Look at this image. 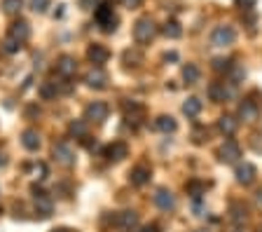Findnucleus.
I'll return each mask as SVG.
<instances>
[{"label":"nucleus","mask_w":262,"mask_h":232,"mask_svg":"<svg viewBox=\"0 0 262 232\" xmlns=\"http://www.w3.org/2000/svg\"><path fill=\"white\" fill-rule=\"evenodd\" d=\"M94 19L101 26L103 33H115L117 31V17H115L113 7L108 5V3H101V5L94 7Z\"/></svg>","instance_id":"nucleus-1"},{"label":"nucleus","mask_w":262,"mask_h":232,"mask_svg":"<svg viewBox=\"0 0 262 232\" xmlns=\"http://www.w3.org/2000/svg\"><path fill=\"white\" fill-rule=\"evenodd\" d=\"M157 35V26H155V21L150 19V17H143V19L136 21V26H134V40L138 42V45H148L152 38Z\"/></svg>","instance_id":"nucleus-2"},{"label":"nucleus","mask_w":262,"mask_h":232,"mask_svg":"<svg viewBox=\"0 0 262 232\" xmlns=\"http://www.w3.org/2000/svg\"><path fill=\"white\" fill-rule=\"evenodd\" d=\"M108 113H110V106H108L106 101H94L84 108V120H87V122L101 124L108 120Z\"/></svg>","instance_id":"nucleus-3"},{"label":"nucleus","mask_w":262,"mask_h":232,"mask_svg":"<svg viewBox=\"0 0 262 232\" xmlns=\"http://www.w3.org/2000/svg\"><path fill=\"white\" fill-rule=\"evenodd\" d=\"M52 155H54V160H56L61 167H73V164H75V150L66 143V141H59V143H54Z\"/></svg>","instance_id":"nucleus-4"},{"label":"nucleus","mask_w":262,"mask_h":232,"mask_svg":"<svg viewBox=\"0 0 262 232\" xmlns=\"http://www.w3.org/2000/svg\"><path fill=\"white\" fill-rule=\"evenodd\" d=\"M234 40H236V33L232 26H218L211 33V42L215 47H229V45H234Z\"/></svg>","instance_id":"nucleus-5"},{"label":"nucleus","mask_w":262,"mask_h":232,"mask_svg":"<svg viewBox=\"0 0 262 232\" xmlns=\"http://www.w3.org/2000/svg\"><path fill=\"white\" fill-rule=\"evenodd\" d=\"M218 157H220V162L225 164H234L239 157H241V148H239V143H234V141H225V143L220 145V150H218Z\"/></svg>","instance_id":"nucleus-6"},{"label":"nucleus","mask_w":262,"mask_h":232,"mask_svg":"<svg viewBox=\"0 0 262 232\" xmlns=\"http://www.w3.org/2000/svg\"><path fill=\"white\" fill-rule=\"evenodd\" d=\"M87 59L94 63V66H99V68H101V63H106L108 59H110V52H108L106 45H99V42H94V45H89V49H87Z\"/></svg>","instance_id":"nucleus-7"},{"label":"nucleus","mask_w":262,"mask_h":232,"mask_svg":"<svg viewBox=\"0 0 262 232\" xmlns=\"http://www.w3.org/2000/svg\"><path fill=\"white\" fill-rule=\"evenodd\" d=\"M7 38H12V40H17V42H24L31 38V26H28L24 19H19V21H12V26H10V35Z\"/></svg>","instance_id":"nucleus-8"},{"label":"nucleus","mask_w":262,"mask_h":232,"mask_svg":"<svg viewBox=\"0 0 262 232\" xmlns=\"http://www.w3.org/2000/svg\"><path fill=\"white\" fill-rule=\"evenodd\" d=\"M113 223L122 230H134L138 225V213L136 211H120L113 216Z\"/></svg>","instance_id":"nucleus-9"},{"label":"nucleus","mask_w":262,"mask_h":232,"mask_svg":"<svg viewBox=\"0 0 262 232\" xmlns=\"http://www.w3.org/2000/svg\"><path fill=\"white\" fill-rule=\"evenodd\" d=\"M56 73H59L61 78H66V80L68 78H73L75 73H77V61L68 54L59 56V61H56Z\"/></svg>","instance_id":"nucleus-10"},{"label":"nucleus","mask_w":262,"mask_h":232,"mask_svg":"<svg viewBox=\"0 0 262 232\" xmlns=\"http://www.w3.org/2000/svg\"><path fill=\"white\" fill-rule=\"evenodd\" d=\"M234 176H236V181H239L241 185H250L253 181H255V176H257V169L250 162H243V164H239V167H236Z\"/></svg>","instance_id":"nucleus-11"},{"label":"nucleus","mask_w":262,"mask_h":232,"mask_svg":"<svg viewBox=\"0 0 262 232\" xmlns=\"http://www.w3.org/2000/svg\"><path fill=\"white\" fill-rule=\"evenodd\" d=\"M129 181H131V185H136V188L145 185L150 181V167L148 164H136L134 169L129 171Z\"/></svg>","instance_id":"nucleus-12"},{"label":"nucleus","mask_w":262,"mask_h":232,"mask_svg":"<svg viewBox=\"0 0 262 232\" xmlns=\"http://www.w3.org/2000/svg\"><path fill=\"white\" fill-rule=\"evenodd\" d=\"M84 82H87V87H92V89H106L108 75L96 66V68H92L87 75H84Z\"/></svg>","instance_id":"nucleus-13"},{"label":"nucleus","mask_w":262,"mask_h":232,"mask_svg":"<svg viewBox=\"0 0 262 232\" xmlns=\"http://www.w3.org/2000/svg\"><path fill=\"white\" fill-rule=\"evenodd\" d=\"M127 155H129V145L124 143V141H115V143H110L106 148V157L110 162H120V160H124Z\"/></svg>","instance_id":"nucleus-14"},{"label":"nucleus","mask_w":262,"mask_h":232,"mask_svg":"<svg viewBox=\"0 0 262 232\" xmlns=\"http://www.w3.org/2000/svg\"><path fill=\"white\" fill-rule=\"evenodd\" d=\"M257 115H260V106L250 99H243V103L239 106V117L246 122H253V120H257Z\"/></svg>","instance_id":"nucleus-15"},{"label":"nucleus","mask_w":262,"mask_h":232,"mask_svg":"<svg viewBox=\"0 0 262 232\" xmlns=\"http://www.w3.org/2000/svg\"><path fill=\"white\" fill-rule=\"evenodd\" d=\"M206 92H209V99L211 101H215V103L225 101V99L232 94V89H227V82H211Z\"/></svg>","instance_id":"nucleus-16"},{"label":"nucleus","mask_w":262,"mask_h":232,"mask_svg":"<svg viewBox=\"0 0 262 232\" xmlns=\"http://www.w3.org/2000/svg\"><path fill=\"white\" fill-rule=\"evenodd\" d=\"M155 204L159 206L161 211H171V209L176 206L173 192H171V190H164V188H161V190H157V192H155Z\"/></svg>","instance_id":"nucleus-17"},{"label":"nucleus","mask_w":262,"mask_h":232,"mask_svg":"<svg viewBox=\"0 0 262 232\" xmlns=\"http://www.w3.org/2000/svg\"><path fill=\"white\" fill-rule=\"evenodd\" d=\"M21 143H24L26 150L35 152L38 148H40V136H38V131H35V129H26L24 134H21Z\"/></svg>","instance_id":"nucleus-18"},{"label":"nucleus","mask_w":262,"mask_h":232,"mask_svg":"<svg viewBox=\"0 0 262 232\" xmlns=\"http://www.w3.org/2000/svg\"><path fill=\"white\" fill-rule=\"evenodd\" d=\"M202 108H204V103L199 101L197 96H190L188 101L183 103V113H185L188 117H197L199 113H202Z\"/></svg>","instance_id":"nucleus-19"},{"label":"nucleus","mask_w":262,"mask_h":232,"mask_svg":"<svg viewBox=\"0 0 262 232\" xmlns=\"http://www.w3.org/2000/svg\"><path fill=\"white\" fill-rule=\"evenodd\" d=\"M236 127H239V120H234L232 115H222L220 120H218V129H220L222 134H227V136L234 134Z\"/></svg>","instance_id":"nucleus-20"},{"label":"nucleus","mask_w":262,"mask_h":232,"mask_svg":"<svg viewBox=\"0 0 262 232\" xmlns=\"http://www.w3.org/2000/svg\"><path fill=\"white\" fill-rule=\"evenodd\" d=\"M155 127H157L159 131H164V134H173L178 124H176V120H173L171 115H159V117L155 120Z\"/></svg>","instance_id":"nucleus-21"},{"label":"nucleus","mask_w":262,"mask_h":232,"mask_svg":"<svg viewBox=\"0 0 262 232\" xmlns=\"http://www.w3.org/2000/svg\"><path fill=\"white\" fill-rule=\"evenodd\" d=\"M161 33L166 35V38H171V40H176V38H181V35H183V28H181L178 21H166L164 28H161Z\"/></svg>","instance_id":"nucleus-22"},{"label":"nucleus","mask_w":262,"mask_h":232,"mask_svg":"<svg viewBox=\"0 0 262 232\" xmlns=\"http://www.w3.org/2000/svg\"><path fill=\"white\" fill-rule=\"evenodd\" d=\"M199 68H197L195 63H188V66H183V80L188 82V85H195L197 80H199Z\"/></svg>","instance_id":"nucleus-23"},{"label":"nucleus","mask_w":262,"mask_h":232,"mask_svg":"<svg viewBox=\"0 0 262 232\" xmlns=\"http://www.w3.org/2000/svg\"><path fill=\"white\" fill-rule=\"evenodd\" d=\"M56 94H59V87H56V82H42V85H40V96L45 99V101L54 99Z\"/></svg>","instance_id":"nucleus-24"},{"label":"nucleus","mask_w":262,"mask_h":232,"mask_svg":"<svg viewBox=\"0 0 262 232\" xmlns=\"http://www.w3.org/2000/svg\"><path fill=\"white\" fill-rule=\"evenodd\" d=\"M185 190H188V195H192V197H199V195H204V190H206V183H204V181H190V183L185 185Z\"/></svg>","instance_id":"nucleus-25"},{"label":"nucleus","mask_w":262,"mask_h":232,"mask_svg":"<svg viewBox=\"0 0 262 232\" xmlns=\"http://www.w3.org/2000/svg\"><path fill=\"white\" fill-rule=\"evenodd\" d=\"M68 131H70V136H77V138H87V124L84 122H70V127H68Z\"/></svg>","instance_id":"nucleus-26"},{"label":"nucleus","mask_w":262,"mask_h":232,"mask_svg":"<svg viewBox=\"0 0 262 232\" xmlns=\"http://www.w3.org/2000/svg\"><path fill=\"white\" fill-rule=\"evenodd\" d=\"M243 78H246L243 66H232V68H229V85H239Z\"/></svg>","instance_id":"nucleus-27"},{"label":"nucleus","mask_w":262,"mask_h":232,"mask_svg":"<svg viewBox=\"0 0 262 232\" xmlns=\"http://www.w3.org/2000/svg\"><path fill=\"white\" fill-rule=\"evenodd\" d=\"M24 0H3V12L5 14H17L21 10Z\"/></svg>","instance_id":"nucleus-28"},{"label":"nucleus","mask_w":262,"mask_h":232,"mask_svg":"<svg viewBox=\"0 0 262 232\" xmlns=\"http://www.w3.org/2000/svg\"><path fill=\"white\" fill-rule=\"evenodd\" d=\"M141 61H143L141 52H131V49H127V52H124V63H127V66H138Z\"/></svg>","instance_id":"nucleus-29"},{"label":"nucleus","mask_w":262,"mask_h":232,"mask_svg":"<svg viewBox=\"0 0 262 232\" xmlns=\"http://www.w3.org/2000/svg\"><path fill=\"white\" fill-rule=\"evenodd\" d=\"M232 218L236 220V223H241V220H246V206H241V204H232Z\"/></svg>","instance_id":"nucleus-30"},{"label":"nucleus","mask_w":262,"mask_h":232,"mask_svg":"<svg viewBox=\"0 0 262 232\" xmlns=\"http://www.w3.org/2000/svg\"><path fill=\"white\" fill-rule=\"evenodd\" d=\"M3 49H5L7 54H17L21 49V42H17V40H12V38H7L5 42H3Z\"/></svg>","instance_id":"nucleus-31"},{"label":"nucleus","mask_w":262,"mask_h":232,"mask_svg":"<svg viewBox=\"0 0 262 232\" xmlns=\"http://www.w3.org/2000/svg\"><path fill=\"white\" fill-rule=\"evenodd\" d=\"M52 0H31V7H33L35 12H47V7Z\"/></svg>","instance_id":"nucleus-32"},{"label":"nucleus","mask_w":262,"mask_h":232,"mask_svg":"<svg viewBox=\"0 0 262 232\" xmlns=\"http://www.w3.org/2000/svg\"><path fill=\"white\" fill-rule=\"evenodd\" d=\"M213 68L215 70H229L232 68V61H229V59H213Z\"/></svg>","instance_id":"nucleus-33"},{"label":"nucleus","mask_w":262,"mask_h":232,"mask_svg":"<svg viewBox=\"0 0 262 232\" xmlns=\"http://www.w3.org/2000/svg\"><path fill=\"white\" fill-rule=\"evenodd\" d=\"M234 3H236V7H241V10H250L257 0H234Z\"/></svg>","instance_id":"nucleus-34"},{"label":"nucleus","mask_w":262,"mask_h":232,"mask_svg":"<svg viewBox=\"0 0 262 232\" xmlns=\"http://www.w3.org/2000/svg\"><path fill=\"white\" fill-rule=\"evenodd\" d=\"M122 5L129 7V10H136V7L143 5V0H122Z\"/></svg>","instance_id":"nucleus-35"},{"label":"nucleus","mask_w":262,"mask_h":232,"mask_svg":"<svg viewBox=\"0 0 262 232\" xmlns=\"http://www.w3.org/2000/svg\"><path fill=\"white\" fill-rule=\"evenodd\" d=\"M253 148H255L257 152H262V136H260V134H255V136H253Z\"/></svg>","instance_id":"nucleus-36"},{"label":"nucleus","mask_w":262,"mask_h":232,"mask_svg":"<svg viewBox=\"0 0 262 232\" xmlns=\"http://www.w3.org/2000/svg\"><path fill=\"white\" fill-rule=\"evenodd\" d=\"M80 5H82V10H94L96 0H80Z\"/></svg>","instance_id":"nucleus-37"},{"label":"nucleus","mask_w":262,"mask_h":232,"mask_svg":"<svg viewBox=\"0 0 262 232\" xmlns=\"http://www.w3.org/2000/svg\"><path fill=\"white\" fill-rule=\"evenodd\" d=\"M138 232H159V225L157 223H150V225H145V227H141Z\"/></svg>","instance_id":"nucleus-38"},{"label":"nucleus","mask_w":262,"mask_h":232,"mask_svg":"<svg viewBox=\"0 0 262 232\" xmlns=\"http://www.w3.org/2000/svg\"><path fill=\"white\" fill-rule=\"evenodd\" d=\"M38 113H40V108H38V106H28V108H26V115H28V117L38 115Z\"/></svg>","instance_id":"nucleus-39"},{"label":"nucleus","mask_w":262,"mask_h":232,"mask_svg":"<svg viewBox=\"0 0 262 232\" xmlns=\"http://www.w3.org/2000/svg\"><path fill=\"white\" fill-rule=\"evenodd\" d=\"M164 59H166V61H178V54H176V52H168Z\"/></svg>","instance_id":"nucleus-40"},{"label":"nucleus","mask_w":262,"mask_h":232,"mask_svg":"<svg viewBox=\"0 0 262 232\" xmlns=\"http://www.w3.org/2000/svg\"><path fill=\"white\" fill-rule=\"evenodd\" d=\"M52 232H75V230H70V227H54Z\"/></svg>","instance_id":"nucleus-41"},{"label":"nucleus","mask_w":262,"mask_h":232,"mask_svg":"<svg viewBox=\"0 0 262 232\" xmlns=\"http://www.w3.org/2000/svg\"><path fill=\"white\" fill-rule=\"evenodd\" d=\"M257 202H260V206H262V192H257Z\"/></svg>","instance_id":"nucleus-42"},{"label":"nucleus","mask_w":262,"mask_h":232,"mask_svg":"<svg viewBox=\"0 0 262 232\" xmlns=\"http://www.w3.org/2000/svg\"><path fill=\"white\" fill-rule=\"evenodd\" d=\"M195 232H206V230H195Z\"/></svg>","instance_id":"nucleus-43"}]
</instances>
